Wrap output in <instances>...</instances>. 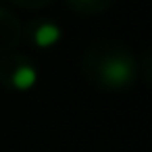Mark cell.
<instances>
[{"instance_id":"cell-1","label":"cell","mask_w":152,"mask_h":152,"mask_svg":"<svg viewBox=\"0 0 152 152\" xmlns=\"http://www.w3.org/2000/svg\"><path fill=\"white\" fill-rule=\"evenodd\" d=\"M104 75L110 83L115 86H121V83H127L129 77H131V65L125 63V61H110L106 67H104Z\"/></svg>"},{"instance_id":"cell-2","label":"cell","mask_w":152,"mask_h":152,"mask_svg":"<svg viewBox=\"0 0 152 152\" xmlns=\"http://www.w3.org/2000/svg\"><path fill=\"white\" fill-rule=\"evenodd\" d=\"M61 38V29L54 25V23H44L36 29V44L42 46V48H48V46H54Z\"/></svg>"},{"instance_id":"cell-3","label":"cell","mask_w":152,"mask_h":152,"mask_svg":"<svg viewBox=\"0 0 152 152\" xmlns=\"http://www.w3.org/2000/svg\"><path fill=\"white\" fill-rule=\"evenodd\" d=\"M36 81H38V73H36L34 67L23 65V67H19V69L13 73V86H15L17 90H29V88L36 86Z\"/></svg>"}]
</instances>
